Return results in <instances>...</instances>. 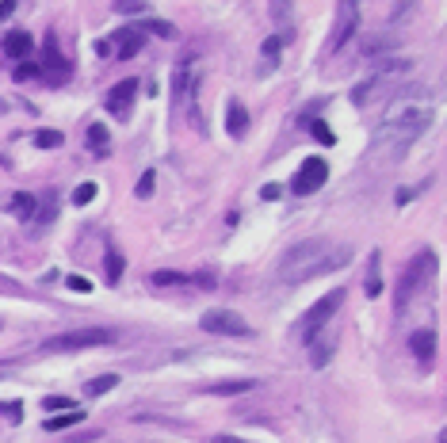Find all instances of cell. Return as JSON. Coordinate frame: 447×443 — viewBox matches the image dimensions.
<instances>
[{
  "instance_id": "277c9868",
  "label": "cell",
  "mask_w": 447,
  "mask_h": 443,
  "mask_svg": "<svg viewBox=\"0 0 447 443\" xmlns=\"http://www.w3.org/2000/svg\"><path fill=\"white\" fill-rule=\"evenodd\" d=\"M432 271H436V252L432 249H421L413 260L402 268V279H397V298H394V306H397V314L413 302V295L424 287L428 279H432Z\"/></svg>"
},
{
  "instance_id": "484cf974",
  "label": "cell",
  "mask_w": 447,
  "mask_h": 443,
  "mask_svg": "<svg viewBox=\"0 0 447 443\" xmlns=\"http://www.w3.org/2000/svg\"><path fill=\"white\" fill-rule=\"evenodd\" d=\"M310 367H325L332 360V341H310Z\"/></svg>"
},
{
  "instance_id": "f1b7e54d",
  "label": "cell",
  "mask_w": 447,
  "mask_h": 443,
  "mask_svg": "<svg viewBox=\"0 0 447 443\" xmlns=\"http://www.w3.org/2000/svg\"><path fill=\"white\" fill-rule=\"evenodd\" d=\"M62 134H58V130H35V146H39V149H58L62 146Z\"/></svg>"
},
{
  "instance_id": "44dd1931",
  "label": "cell",
  "mask_w": 447,
  "mask_h": 443,
  "mask_svg": "<svg viewBox=\"0 0 447 443\" xmlns=\"http://www.w3.org/2000/svg\"><path fill=\"white\" fill-rule=\"evenodd\" d=\"M383 295V268H378V252H371V268H367V298Z\"/></svg>"
},
{
  "instance_id": "9a60e30c",
  "label": "cell",
  "mask_w": 447,
  "mask_h": 443,
  "mask_svg": "<svg viewBox=\"0 0 447 443\" xmlns=\"http://www.w3.org/2000/svg\"><path fill=\"white\" fill-rule=\"evenodd\" d=\"M35 211H39V199H35L31 191H16L12 199H8V214H12V218H20V222H31Z\"/></svg>"
},
{
  "instance_id": "4dcf8cb0",
  "label": "cell",
  "mask_w": 447,
  "mask_h": 443,
  "mask_svg": "<svg viewBox=\"0 0 447 443\" xmlns=\"http://www.w3.org/2000/svg\"><path fill=\"white\" fill-rule=\"evenodd\" d=\"M153 184H157V172L153 168H146V172H141V180H138V199H149V195H153Z\"/></svg>"
},
{
  "instance_id": "7402d4cb",
  "label": "cell",
  "mask_w": 447,
  "mask_h": 443,
  "mask_svg": "<svg viewBox=\"0 0 447 443\" xmlns=\"http://www.w3.org/2000/svg\"><path fill=\"white\" fill-rule=\"evenodd\" d=\"M108 126H103V122H92V126H88V149H92V153H108Z\"/></svg>"
},
{
  "instance_id": "7bdbcfd3",
  "label": "cell",
  "mask_w": 447,
  "mask_h": 443,
  "mask_svg": "<svg viewBox=\"0 0 447 443\" xmlns=\"http://www.w3.org/2000/svg\"><path fill=\"white\" fill-rule=\"evenodd\" d=\"M16 371V360H8V363H0V379H4V374H12Z\"/></svg>"
},
{
  "instance_id": "b9f144b4",
  "label": "cell",
  "mask_w": 447,
  "mask_h": 443,
  "mask_svg": "<svg viewBox=\"0 0 447 443\" xmlns=\"http://www.w3.org/2000/svg\"><path fill=\"white\" fill-rule=\"evenodd\" d=\"M96 54H100V58H111V42H108V39L96 42Z\"/></svg>"
},
{
  "instance_id": "d590c367",
  "label": "cell",
  "mask_w": 447,
  "mask_h": 443,
  "mask_svg": "<svg viewBox=\"0 0 447 443\" xmlns=\"http://www.w3.org/2000/svg\"><path fill=\"white\" fill-rule=\"evenodd\" d=\"M272 16L287 23V20H291V0H272Z\"/></svg>"
},
{
  "instance_id": "d4e9b609",
  "label": "cell",
  "mask_w": 447,
  "mask_h": 443,
  "mask_svg": "<svg viewBox=\"0 0 447 443\" xmlns=\"http://www.w3.org/2000/svg\"><path fill=\"white\" fill-rule=\"evenodd\" d=\"M115 386H119V374H100V379H92L84 386V394H88V398H100V394L115 390Z\"/></svg>"
},
{
  "instance_id": "9c48e42d",
  "label": "cell",
  "mask_w": 447,
  "mask_h": 443,
  "mask_svg": "<svg viewBox=\"0 0 447 443\" xmlns=\"http://www.w3.org/2000/svg\"><path fill=\"white\" fill-rule=\"evenodd\" d=\"M325 180H329V165L321 161V157H310L306 165L294 172V180H291V191L294 195H313L318 187H325Z\"/></svg>"
},
{
  "instance_id": "ffe728a7",
  "label": "cell",
  "mask_w": 447,
  "mask_h": 443,
  "mask_svg": "<svg viewBox=\"0 0 447 443\" xmlns=\"http://www.w3.org/2000/svg\"><path fill=\"white\" fill-rule=\"evenodd\" d=\"M394 46H402L394 39V35H375V39H367V46H364V58H378V54H390Z\"/></svg>"
},
{
  "instance_id": "8d00e7d4",
  "label": "cell",
  "mask_w": 447,
  "mask_h": 443,
  "mask_svg": "<svg viewBox=\"0 0 447 443\" xmlns=\"http://www.w3.org/2000/svg\"><path fill=\"white\" fill-rule=\"evenodd\" d=\"M65 287H69V290H77V295H88V290H92V283L84 279V276H69V279H65Z\"/></svg>"
},
{
  "instance_id": "5bb4252c",
  "label": "cell",
  "mask_w": 447,
  "mask_h": 443,
  "mask_svg": "<svg viewBox=\"0 0 447 443\" xmlns=\"http://www.w3.org/2000/svg\"><path fill=\"white\" fill-rule=\"evenodd\" d=\"M409 352H413L421 363L432 360V355H436V333H432V329H417V333L409 336Z\"/></svg>"
},
{
  "instance_id": "1f68e13d",
  "label": "cell",
  "mask_w": 447,
  "mask_h": 443,
  "mask_svg": "<svg viewBox=\"0 0 447 443\" xmlns=\"http://www.w3.org/2000/svg\"><path fill=\"white\" fill-rule=\"evenodd\" d=\"M310 130H313V138L321 141V146H332V130H329V122H321V119H310Z\"/></svg>"
},
{
  "instance_id": "6da1fadb",
  "label": "cell",
  "mask_w": 447,
  "mask_h": 443,
  "mask_svg": "<svg viewBox=\"0 0 447 443\" xmlns=\"http://www.w3.org/2000/svg\"><path fill=\"white\" fill-rule=\"evenodd\" d=\"M432 115H436V100L424 84L397 88L394 96H390V107H386V115L375 130V153H383V157L409 153V146L432 126Z\"/></svg>"
},
{
  "instance_id": "d6986e66",
  "label": "cell",
  "mask_w": 447,
  "mask_h": 443,
  "mask_svg": "<svg viewBox=\"0 0 447 443\" xmlns=\"http://www.w3.org/2000/svg\"><path fill=\"white\" fill-rule=\"evenodd\" d=\"M153 287H192L195 276H184V271H153Z\"/></svg>"
},
{
  "instance_id": "2e32d148",
  "label": "cell",
  "mask_w": 447,
  "mask_h": 443,
  "mask_svg": "<svg viewBox=\"0 0 447 443\" xmlns=\"http://www.w3.org/2000/svg\"><path fill=\"white\" fill-rule=\"evenodd\" d=\"M245 130H249V107H241L237 100H230V107H226V134L241 138Z\"/></svg>"
},
{
  "instance_id": "603a6c76",
  "label": "cell",
  "mask_w": 447,
  "mask_h": 443,
  "mask_svg": "<svg viewBox=\"0 0 447 443\" xmlns=\"http://www.w3.org/2000/svg\"><path fill=\"white\" fill-rule=\"evenodd\" d=\"M122 264H127V260L119 256V249H115V244H108V256H103V268H108V283H119V279H122Z\"/></svg>"
},
{
  "instance_id": "ab89813d",
  "label": "cell",
  "mask_w": 447,
  "mask_h": 443,
  "mask_svg": "<svg viewBox=\"0 0 447 443\" xmlns=\"http://www.w3.org/2000/svg\"><path fill=\"white\" fill-rule=\"evenodd\" d=\"M413 4H417V0H405V4H397V8H394V23L409 20V12H413Z\"/></svg>"
},
{
  "instance_id": "e0dca14e",
  "label": "cell",
  "mask_w": 447,
  "mask_h": 443,
  "mask_svg": "<svg viewBox=\"0 0 447 443\" xmlns=\"http://www.w3.org/2000/svg\"><path fill=\"white\" fill-rule=\"evenodd\" d=\"M141 35H157V39H176V27L165 23V20H153V16H141V20L134 23Z\"/></svg>"
},
{
  "instance_id": "4316f807",
  "label": "cell",
  "mask_w": 447,
  "mask_h": 443,
  "mask_svg": "<svg viewBox=\"0 0 447 443\" xmlns=\"http://www.w3.org/2000/svg\"><path fill=\"white\" fill-rule=\"evenodd\" d=\"M54 211H58V203H54V195H46L42 211H35V218H31V225H35V230H42V225H50V218H54Z\"/></svg>"
},
{
  "instance_id": "7c38bea8",
  "label": "cell",
  "mask_w": 447,
  "mask_h": 443,
  "mask_svg": "<svg viewBox=\"0 0 447 443\" xmlns=\"http://www.w3.org/2000/svg\"><path fill=\"white\" fill-rule=\"evenodd\" d=\"M111 46H119V58H134V54L146 46V35L138 31V27H122V31H115V39H108Z\"/></svg>"
},
{
  "instance_id": "5b68a950",
  "label": "cell",
  "mask_w": 447,
  "mask_h": 443,
  "mask_svg": "<svg viewBox=\"0 0 447 443\" xmlns=\"http://www.w3.org/2000/svg\"><path fill=\"white\" fill-rule=\"evenodd\" d=\"M115 341H119V329H73V333L50 336L42 344V352H84V348H103Z\"/></svg>"
},
{
  "instance_id": "ba28073f",
  "label": "cell",
  "mask_w": 447,
  "mask_h": 443,
  "mask_svg": "<svg viewBox=\"0 0 447 443\" xmlns=\"http://www.w3.org/2000/svg\"><path fill=\"white\" fill-rule=\"evenodd\" d=\"M359 27V0H337V31L329 39V54H337Z\"/></svg>"
},
{
  "instance_id": "60d3db41",
  "label": "cell",
  "mask_w": 447,
  "mask_h": 443,
  "mask_svg": "<svg viewBox=\"0 0 447 443\" xmlns=\"http://www.w3.org/2000/svg\"><path fill=\"white\" fill-rule=\"evenodd\" d=\"M16 12V0H0V20H4V16H12Z\"/></svg>"
},
{
  "instance_id": "ee69618b",
  "label": "cell",
  "mask_w": 447,
  "mask_h": 443,
  "mask_svg": "<svg viewBox=\"0 0 447 443\" xmlns=\"http://www.w3.org/2000/svg\"><path fill=\"white\" fill-rule=\"evenodd\" d=\"M214 443H245V439H237V436H214Z\"/></svg>"
},
{
  "instance_id": "cb8c5ba5",
  "label": "cell",
  "mask_w": 447,
  "mask_h": 443,
  "mask_svg": "<svg viewBox=\"0 0 447 443\" xmlns=\"http://www.w3.org/2000/svg\"><path fill=\"white\" fill-rule=\"evenodd\" d=\"M81 420H84V413L73 409V413H65V417H50V420L42 424V428H46V432H65V428H73V424H81Z\"/></svg>"
},
{
  "instance_id": "83f0119b",
  "label": "cell",
  "mask_w": 447,
  "mask_h": 443,
  "mask_svg": "<svg viewBox=\"0 0 447 443\" xmlns=\"http://www.w3.org/2000/svg\"><path fill=\"white\" fill-rule=\"evenodd\" d=\"M115 12H122V16H146L149 12V0H115Z\"/></svg>"
},
{
  "instance_id": "f35d334b",
  "label": "cell",
  "mask_w": 447,
  "mask_h": 443,
  "mask_svg": "<svg viewBox=\"0 0 447 443\" xmlns=\"http://www.w3.org/2000/svg\"><path fill=\"white\" fill-rule=\"evenodd\" d=\"M42 409H73V398H62V394H54V398L42 401Z\"/></svg>"
},
{
  "instance_id": "e575fe53",
  "label": "cell",
  "mask_w": 447,
  "mask_h": 443,
  "mask_svg": "<svg viewBox=\"0 0 447 443\" xmlns=\"http://www.w3.org/2000/svg\"><path fill=\"white\" fill-rule=\"evenodd\" d=\"M0 413H4V417L12 420V424H20V420H23V405H20V401H8V405H0Z\"/></svg>"
},
{
  "instance_id": "8992f818",
  "label": "cell",
  "mask_w": 447,
  "mask_h": 443,
  "mask_svg": "<svg viewBox=\"0 0 447 443\" xmlns=\"http://www.w3.org/2000/svg\"><path fill=\"white\" fill-rule=\"evenodd\" d=\"M344 306V290H329L325 298H318L310 309H306V317H302V341H318L321 336V329H325L329 321H332V314Z\"/></svg>"
},
{
  "instance_id": "836d02e7",
  "label": "cell",
  "mask_w": 447,
  "mask_h": 443,
  "mask_svg": "<svg viewBox=\"0 0 447 443\" xmlns=\"http://www.w3.org/2000/svg\"><path fill=\"white\" fill-rule=\"evenodd\" d=\"M264 58H268V61L283 58V39H279V35H272V39L264 42Z\"/></svg>"
},
{
  "instance_id": "ac0fdd59",
  "label": "cell",
  "mask_w": 447,
  "mask_h": 443,
  "mask_svg": "<svg viewBox=\"0 0 447 443\" xmlns=\"http://www.w3.org/2000/svg\"><path fill=\"white\" fill-rule=\"evenodd\" d=\"M252 379H230V382H214L207 386V394H218V398H233V394H249L252 390Z\"/></svg>"
},
{
  "instance_id": "52a82bcc",
  "label": "cell",
  "mask_w": 447,
  "mask_h": 443,
  "mask_svg": "<svg viewBox=\"0 0 447 443\" xmlns=\"http://www.w3.org/2000/svg\"><path fill=\"white\" fill-rule=\"evenodd\" d=\"M199 325L214 336H249V321L241 314H233V309H207Z\"/></svg>"
},
{
  "instance_id": "3957f363",
  "label": "cell",
  "mask_w": 447,
  "mask_h": 443,
  "mask_svg": "<svg viewBox=\"0 0 447 443\" xmlns=\"http://www.w3.org/2000/svg\"><path fill=\"white\" fill-rule=\"evenodd\" d=\"M405 73H413V61L409 58H394V61H383L375 65V73L352 88V103L356 107H371V103H378L383 96H394L397 88H402V77Z\"/></svg>"
},
{
  "instance_id": "74e56055",
  "label": "cell",
  "mask_w": 447,
  "mask_h": 443,
  "mask_svg": "<svg viewBox=\"0 0 447 443\" xmlns=\"http://www.w3.org/2000/svg\"><path fill=\"white\" fill-rule=\"evenodd\" d=\"M260 199H268V203L283 199V184H264V187H260Z\"/></svg>"
},
{
  "instance_id": "30bf717a",
  "label": "cell",
  "mask_w": 447,
  "mask_h": 443,
  "mask_svg": "<svg viewBox=\"0 0 447 443\" xmlns=\"http://www.w3.org/2000/svg\"><path fill=\"white\" fill-rule=\"evenodd\" d=\"M134 96H138V77H127V81H119L115 88L108 92L103 107L111 111V119H127L130 107H134Z\"/></svg>"
},
{
  "instance_id": "8fae6325",
  "label": "cell",
  "mask_w": 447,
  "mask_h": 443,
  "mask_svg": "<svg viewBox=\"0 0 447 443\" xmlns=\"http://www.w3.org/2000/svg\"><path fill=\"white\" fill-rule=\"evenodd\" d=\"M42 73H50L54 81H62L65 73H69V65H65L62 54H58V39H54V31L46 35V42H42Z\"/></svg>"
},
{
  "instance_id": "7a4b0ae2",
  "label": "cell",
  "mask_w": 447,
  "mask_h": 443,
  "mask_svg": "<svg viewBox=\"0 0 447 443\" xmlns=\"http://www.w3.org/2000/svg\"><path fill=\"white\" fill-rule=\"evenodd\" d=\"M352 260V244H340V241H329V237H306L298 244H291L279 260V283L287 287H302L310 279H321L329 271L344 268Z\"/></svg>"
},
{
  "instance_id": "f546056e",
  "label": "cell",
  "mask_w": 447,
  "mask_h": 443,
  "mask_svg": "<svg viewBox=\"0 0 447 443\" xmlns=\"http://www.w3.org/2000/svg\"><path fill=\"white\" fill-rule=\"evenodd\" d=\"M42 77V65L39 61H20L16 65V81H39Z\"/></svg>"
},
{
  "instance_id": "d6a6232c",
  "label": "cell",
  "mask_w": 447,
  "mask_h": 443,
  "mask_svg": "<svg viewBox=\"0 0 447 443\" xmlns=\"http://www.w3.org/2000/svg\"><path fill=\"white\" fill-rule=\"evenodd\" d=\"M92 199H96V184H92V180H84V184L77 187V191H73V203H77V206H88Z\"/></svg>"
},
{
  "instance_id": "4fadbf2b",
  "label": "cell",
  "mask_w": 447,
  "mask_h": 443,
  "mask_svg": "<svg viewBox=\"0 0 447 443\" xmlns=\"http://www.w3.org/2000/svg\"><path fill=\"white\" fill-rule=\"evenodd\" d=\"M35 50V39L27 31H8L4 35V58L12 61H27V54Z\"/></svg>"
}]
</instances>
